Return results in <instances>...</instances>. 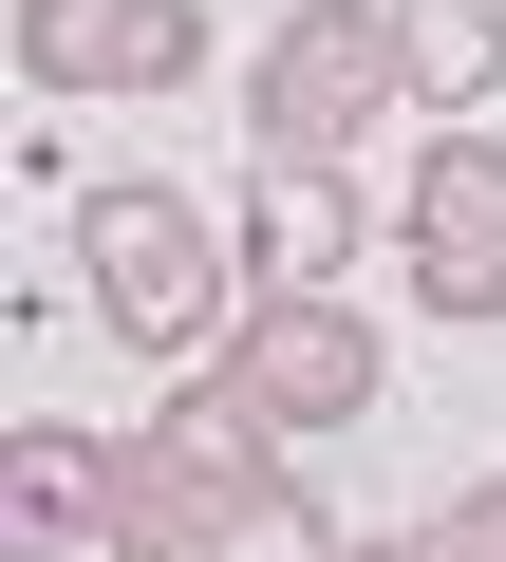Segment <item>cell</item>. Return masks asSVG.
<instances>
[{
	"mask_svg": "<svg viewBox=\"0 0 506 562\" xmlns=\"http://www.w3.org/2000/svg\"><path fill=\"white\" fill-rule=\"evenodd\" d=\"M76 281H94V319H113L150 375H188V357L244 338V244H225L188 188H150V169L76 188Z\"/></svg>",
	"mask_w": 506,
	"mask_h": 562,
	"instance_id": "1",
	"label": "cell"
},
{
	"mask_svg": "<svg viewBox=\"0 0 506 562\" xmlns=\"http://www.w3.org/2000/svg\"><path fill=\"white\" fill-rule=\"evenodd\" d=\"M413 113V57H394V0H301V20H263L244 38V132L263 150H375Z\"/></svg>",
	"mask_w": 506,
	"mask_h": 562,
	"instance_id": "2",
	"label": "cell"
},
{
	"mask_svg": "<svg viewBox=\"0 0 506 562\" xmlns=\"http://www.w3.org/2000/svg\"><path fill=\"white\" fill-rule=\"evenodd\" d=\"M394 281L413 319H506V132L431 113V150L394 169Z\"/></svg>",
	"mask_w": 506,
	"mask_h": 562,
	"instance_id": "3",
	"label": "cell"
},
{
	"mask_svg": "<svg viewBox=\"0 0 506 562\" xmlns=\"http://www.w3.org/2000/svg\"><path fill=\"white\" fill-rule=\"evenodd\" d=\"M244 375H263V413L319 450V431H357L375 394H394V338L338 301V281H244V338H225Z\"/></svg>",
	"mask_w": 506,
	"mask_h": 562,
	"instance_id": "4",
	"label": "cell"
},
{
	"mask_svg": "<svg viewBox=\"0 0 506 562\" xmlns=\"http://www.w3.org/2000/svg\"><path fill=\"white\" fill-rule=\"evenodd\" d=\"M20 76L38 94H188L206 0H20Z\"/></svg>",
	"mask_w": 506,
	"mask_h": 562,
	"instance_id": "5",
	"label": "cell"
},
{
	"mask_svg": "<svg viewBox=\"0 0 506 562\" xmlns=\"http://www.w3.org/2000/svg\"><path fill=\"white\" fill-rule=\"evenodd\" d=\"M357 244H375V188L338 150H263L244 169V281H357Z\"/></svg>",
	"mask_w": 506,
	"mask_h": 562,
	"instance_id": "6",
	"label": "cell"
},
{
	"mask_svg": "<svg viewBox=\"0 0 506 562\" xmlns=\"http://www.w3.org/2000/svg\"><path fill=\"white\" fill-rule=\"evenodd\" d=\"M94 562H225V487L169 431H113L94 450Z\"/></svg>",
	"mask_w": 506,
	"mask_h": 562,
	"instance_id": "7",
	"label": "cell"
},
{
	"mask_svg": "<svg viewBox=\"0 0 506 562\" xmlns=\"http://www.w3.org/2000/svg\"><path fill=\"white\" fill-rule=\"evenodd\" d=\"M94 450H113V431H57V413H20V450H0V525H20V562L94 543Z\"/></svg>",
	"mask_w": 506,
	"mask_h": 562,
	"instance_id": "8",
	"label": "cell"
},
{
	"mask_svg": "<svg viewBox=\"0 0 506 562\" xmlns=\"http://www.w3.org/2000/svg\"><path fill=\"white\" fill-rule=\"evenodd\" d=\"M394 57H413V113H487L506 94V0H394Z\"/></svg>",
	"mask_w": 506,
	"mask_h": 562,
	"instance_id": "9",
	"label": "cell"
},
{
	"mask_svg": "<svg viewBox=\"0 0 506 562\" xmlns=\"http://www.w3.org/2000/svg\"><path fill=\"white\" fill-rule=\"evenodd\" d=\"M225 562H357V543H338V525H319V487L282 469V487H244V506H225Z\"/></svg>",
	"mask_w": 506,
	"mask_h": 562,
	"instance_id": "10",
	"label": "cell"
},
{
	"mask_svg": "<svg viewBox=\"0 0 506 562\" xmlns=\"http://www.w3.org/2000/svg\"><path fill=\"white\" fill-rule=\"evenodd\" d=\"M413 562H506V469H487V487H450V506L413 525Z\"/></svg>",
	"mask_w": 506,
	"mask_h": 562,
	"instance_id": "11",
	"label": "cell"
},
{
	"mask_svg": "<svg viewBox=\"0 0 506 562\" xmlns=\"http://www.w3.org/2000/svg\"><path fill=\"white\" fill-rule=\"evenodd\" d=\"M357 562H413V543H357Z\"/></svg>",
	"mask_w": 506,
	"mask_h": 562,
	"instance_id": "12",
	"label": "cell"
}]
</instances>
